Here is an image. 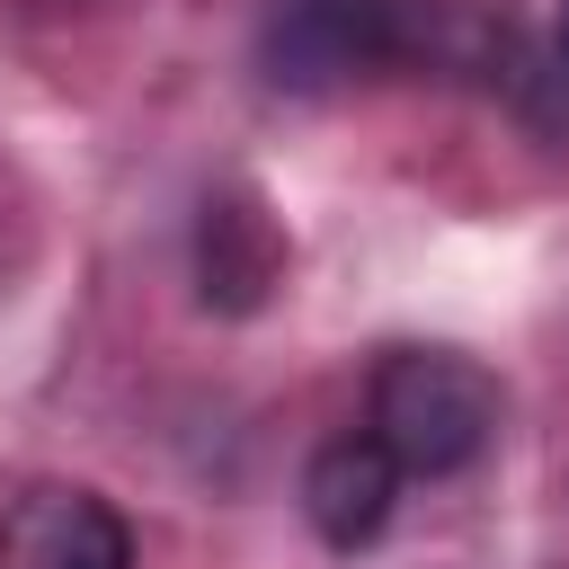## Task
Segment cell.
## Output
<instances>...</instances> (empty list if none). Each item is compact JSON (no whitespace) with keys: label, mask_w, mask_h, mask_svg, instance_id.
Here are the masks:
<instances>
[{"label":"cell","mask_w":569,"mask_h":569,"mask_svg":"<svg viewBox=\"0 0 569 569\" xmlns=\"http://www.w3.org/2000/svg\"><path fill=\"white\" fill-rule=\"evenodd\" d=\"M365 427L391 445L409 480H445L489 453L498 436V382L462 347H391L365 391Z\"/></svg>","instance_id":"cell-1"},{"label":"cell","mask_w":569,"mask_h":569,"mask_svg":"<svg viewBox=\"0 0 569 569\" xmlns=\"http://www.w3.org/2000/svg\"><path fill=\"white\" fill-rule=\"evenodd\" d=\"M258 62L276 89H347L382 62H400V0H267Z\"/></svg>","instance_id":"cell-2"},{"label":"cell","mask_w":569,"mask_h":569,"mask_svg":"<svg viewBox=\"0 0 569 569\" xmlns=\"http://www.w3.org/2000/svg\"><path fill=\"white\" fill-rule=\"evenodd\" d=\"M0 569H133V533L98 489L36 480L0 507Z\"/></svg>","instance_id":"cell-3"},{"label":"cell","mask_w":569,"mask_h":569,"mask_svg":"<svg viewBox=\"0 0 569 569\" xmlns=\"http://www.w3.org/2000/svg\"><path fill=\"white\" fill-rule=\"evenodd\" d=\"M400 480H409V471L391 462V445H382L373 427L329 436V445L311 453V471H302V516H311V533H320L329 551H365V542L391 525Z\"/></svg>","instance_id":"cell-4"},{"label":"cell","mask_w":569,"mask_h":569,"mask_svg":"<svg viewBox=\"0 0 569 569\" xmlns=\"http://www.w3.org/2000/svg\"><path fill=\"white\" fill-rule=\"evenodd\" d=\"M560 53H569V0H560Z\"/></svg>","instance_id":"cell-5"}]
</instances>
